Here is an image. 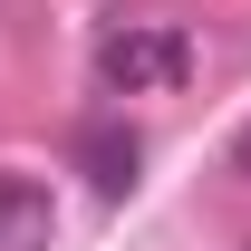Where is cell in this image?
<instances>
[{"label": "cell", "instance_id": "6da1fadb", "mask_svg": "<svg viewBox=\"0 0 251 251\" xmlns=\"http://www.w3.org/2000/svg\"><path fill=\"white\" fill-rule=\"evenodd\" d=\"M87 68H97V87H106V97H164V87H184V77H193V39L174 29V20L116 10V20L97 29Z\"/></svg>", "mask_w": 251, "mask_h": 251}, {"label": "cell", "instance_id": "7a4b0ae2", "mask_svg": "<svg viewBox=\"0 0 251 251\" xmlns=\"http://www.w3.org/2000/svg\"><path fill=\"white\" fill-rule=\"evenodd\" d=\"M49 242H58V203H49V184L20 174V164H0V251H49Z\"/></svg>", "mask_w": 251, "mask_h": 251}, {"label": "cell", "instance_id": "3957f363", "mask_svg": "<svg viewBox=\"0 0 251 251\" xmlns=\"http://www.w3.org/2000/svg\"><path fill=\"white\" fill-rule=\"evenodd\" d=\"M77 155H87L97 193H126V184H135V135H126V126H87V135H77Z\"/></svg>", "mask_w": 251, "mask_h": 251}, {"label": "cell", "instance_id": "277c9868", "mask_svg": "<svg viewBox=\"0 0 251 251\" xmlns=\"http://www.w3.org/2000/svg\"><path fill=\"white\" fill-rule=\"evenodd\" d=\"M232 174H251V126H242V135H232Z\"/></svg>", "mask_w": 251, "mask_h": 251}, {"label": "cell", "instance_id": "5b68a950", "mask_svg": "<svg viewBox=\"0 0 251 251\" xmlns=\"http://www.w3.org/2000/svg\"><path fill=\"white\" fill-rule=\"evenodd\" d=\"M242 251H251V242H242Z\"/></svg>", "mask_w": 251, "mask_h": 251}]
</instances>
